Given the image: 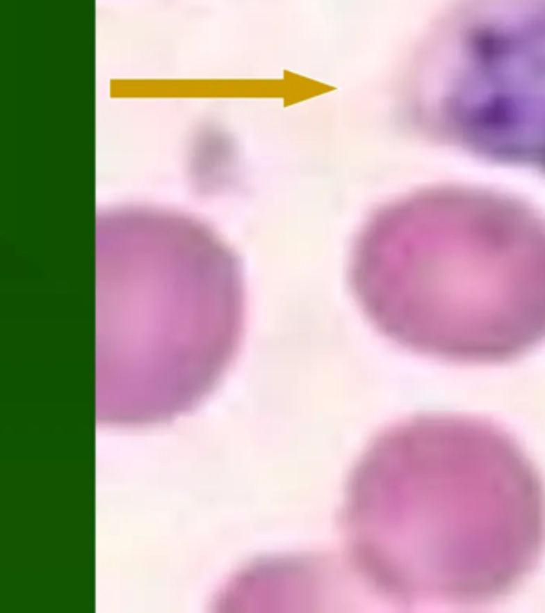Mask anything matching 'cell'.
<instances>
[{
    "label": "cell",
    "instance_id": "cell-2",
    "mask_svg": "<svg viewBox=\"0 0 545 613\" xmlns=\"http://www.w3.org/2000/svg\"><path fill=\"white\" fill-rule=\"evenodd\" d=\"M381 245V292L365 296L386 333L464 363L516 358L545 340V222L478 192L407 203Z\"/></svg>",
    "mask_w": 545,
    "mask_h": 613
},
{
    "label": "cell",
    "instance_id": "cell-3",
    "mask_svg": "<svg viewBox=\"0 0 545 613\" xmlns=\"http://www.w3.org/2000/svg\"><path fill=\"white\" fill-rule=\"evenodd\" d=\"M424 64L423 104L446 138L545 170V0H477Z\"/></svg>",
    "mask_w": 545,
    "mask_h": 613
},
{
    "label": "cell",
    "instance_id": "cell-1",
    "mask_svg": "<svg viewBox=\"0 0 545 613\" xmlns=\"http://www.w3.org/2000/svg\"><path fill=\"white\" fill-rule=\"evenodd\" d=\"M352 539L377 534L378 582L407 602L475 604L519 586L545 545V492L530 459L488 422L399 427L352 484Z\"/></svg>",
    "mask_w": 545,
    "mask_h": 613
}]
</instances>
